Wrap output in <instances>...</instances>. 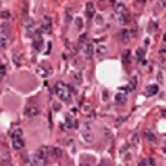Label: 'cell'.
Returning <instances> with one entry per match:
<instances>
[{
	"mask_svg": "<svg viewBox=\"0 0 166 166\" xmlns=\"http://www.w3.org/2000/svg\"><path fill=\"white\" fill-rule=\"evenodd\" d=\"M41 29L43 33H51V30H52V20H51V17H48V15L42 17Z\"/></svg>",
	"mask_w": 166,
	"mask_h": 166,
	"instance_id": "277c9868",
	"label": "cell"
},
{
	"mask_svg": "<svg viewBox=\"0 0 166 166\" xmlns=\"http://www.w3.org/2000/svg\"><path fill=\"white\" fill-rule=\"evenodd\" d=\"M79 166H92V165H88V163H81Z\"/></svg>",
	"mask_w": 166,
	"mask_h": 166,
	"instance_id": "e575fe53",
	"label": "cell"
},
{
	"mask_svg": "<svg viewBox=\"0 0 166 166\" xmlns=\"http://www.w3.org/2000/svg\"><path fill=\"white\" fill-rule=\"evenodd\" d=\"M139 166H147V160H144V162H141V163H139Z\"/></svg>",
	"mask_w": 166,
	"mask_h": 166,
	"instance_id": "d6a6232c",
	"label": "cell"
},
{
	"mask_svg": "<svg viewBox=\"0 0 166 166\" xmlns=\"http://www.w3.org/2000/svg\"><path fill=\"white\" fill-rule=\"evenodd\" d=\"M142 57H144V51H142V50H138V58L141 60Z\"/></svg>",
	"mask_w": 166,
	"mask_h": 166,
	"instance_id": "f1b7e54d",
	"label": "cell"
},
{
	"mask_svg": "<svg viewBox=\"0 0 166 166\" xmlns=\"http://www.w3.org/2000/svg\"><path fill=\"white\" fill-rule=\"evenodd\" d=\"M39 114V108L36 106V105H29V106H25L24 109V117L27 118H33Z\"/></svg>",
	"mask_w": 166,
	"mask_h": 166,
	"instance_id": "5b68a950",
	"label": "cell"
},
{
	"mask_svg": "<svg viewBox=\"0 0 166 166\" xmlns=\"http://www.w3.org/2000/svg\"><path fill=\"white\" fill-rule=\"evenodd\" d=\"M38 75L42 78H47L51 75V67H45V66H39L38 67Z\"/></svg>",
	"mask_w": 166,
	"mask_h": 166,
	"instance_id": "7c38bea8",
	"label": "cell"
},
{
	"mask_svg": "<svg viewBox=\"0 0 166 166\" xmlns=\"http://www.w3.org/2000/svg\"><path fill=\"white\" fill-rule=\"evenodd\" d=\"M81 138L83 141H85L87 144H92L93 142V127L90 123H84L83 127H81Z\"/></svg>",
	"mask_w": 166,
	"mask_h": 166,
	"instance_id": "3957f363",
	"label": "cell"
},
{
	"mask_svg": "<svg viewBox=\"0 0 166 166\" xmlns=\"http://www.w3.org/2000/svg\"><path fill=\"white\" fill-rule=\"evenodd\" d=\"M96 51H97V54L100 56V54H103V52H105V47H99Z\"/></svg>",
	"mask_w": 166,
	"mask_h": 166,
	"instance_id": "d4e9b609",
	"label": "cell"
},
{
	"mask_svg": "<svg viewBox=\"0 0 166 166\" xmlns=\"http://www.w3.org/2000/svg\"><path fill=\"white\" fill-rule=\"evenodd\" d=\"M11 17V14H9L8 11H3V12H2V18H9Z\"/></svg>",
	"mask_w": 166,
	"mask_h": 166,
	"instance_id": "cb8c5ba5",
	"label": "cell"
},
{
	"mask_svg": "<svg viewBox=\"0 0 166 166\" xmlns=\"http://www.w3.org/2000/svg\"><path fill=\"white\" fill-rule=\"evenodd\" d=\"M81 24H83V21L78 18V20H76V27H78V29H81Z\"/></svg>",
	"mask_w": 166,
	"mask_h": 166,
	"instance_id": "4dcf8cb0",
	"label": "cell"
},
{
	"mask_svg": "<svg viewBox=\"0 0 166 166\" xmlns=\"http://www.w3.org/2000/svg\"><path fill=\"white\" fill-rule=\"evenodd\" d=\"M54 94L65 103H69L72 100V92L65 83H57L54 85Z\"/></svg>",
	"mask_w": 166,
	"mask_h": 166,
	"instance_id": "6da1fadb",
	"label": "cell"
},
{
	"mask_svg": "<svg viewBox=\"0 0 166 166\" xmlns=\"http://www.w3.org/2000/svg\"><path fill=\"white\" fill-rule=\"evenodd\" d=\"M90 111H92V106H90V105H87V106H84V112H85V114H88Z\"/></svg>",
	"mask_w": 166,
	"mask_h": 166,
	"instance_id": "484cf974",
	"label": "cell"
},
{
	"mask_svg": "<svg viewBox=\"0 0 166 166\" xmlns=\"http://www.w3.org/2000/svg\"><path fill=\"white\" fill-rule=\"evenodd\" d=\"M94 52H96L94 45H93V43H87V45H85V48H84V56H85L87 58H93Z\"/></svg>",
	"mask_w": 166,
	"mask_h": 166,
	"instance_id": "ba28073f",
	"label": "cell"
},
{
	"mask_svg": "<svg viewBox=\"0 0 166 166\" xmlns=\"http://www.w3.org/2000/svg\"><path fill=\"white\" fill-rule=\"evenodd\" d=\"M136 85H138V78H136V76H132L130 83H129V85L126 87L124 90H126V92H133V90L136 88Z\"/></svg>",
	"mask_w": 166,
	"mask_h": 166,
	"instance_id": "2e32d148",
	"label": "cell"
},
{
	"mask_svg": "<svg viewBox=\"0 0 166 166\" xmlns=\"http://www.w3.org/2000/svg\"><path fill=\"white\" fill-rule=\"evenodd\" d=\"M9 45V39L6 36H3V34H0V48H6Z\"/></svg>",
	"mask_w": 166,
	"mask_h": 166,
	"instance_id": "e0dca14e",
	"label": "cell"
},
{
	"mask_svg": "<svg viewBox=\"0 0 166 166\" xmlns=\"http://www.w3.org/2000/svg\"><path fill=\"white\" fill-rule=\"evenodd\" d=\"M75 126H76V121L70 115H66V118H65V129H74Z\"/></svg>",
	"mask_w": 166,
	"mask_h": 166,
	"instance_id": "9a60e30c",
	"label": "cell"
},
{
	"mask_svg": "<svg viewBox=\"0 0 166 166\" xmlns=\"http://www.w3.org/2000/svg\"><path fill=\"white\" fill-rule=\"evenodd\" d=\"M33 166H47V159L43 157L42 154L36 153L33 156Z\"/></svg>",
	"mask_w": 166,
	"mask_h": 166,
	"instance_id": "8992f818",
	"label": "cell"
},
{
	"mask_svg": "<svg viewBox=\"0 0 166 166\" xmlns=\"http://www.w3.org/2000/svg\"><path fill=\"white\" fill-rule=\"evenodd\" d=\"M163 43H166V33L163 34Z\"/></svg>",
	"mask_w": 166,
	"mask_h": 166,
	"instance_id": "836d02e7",
	"label": "cell"
},
{
	"mask_svg": "<svg viewBox=\"0 0 166 166\" xmlns=\"http://www.w3.org/2000/svg\"><path fill=\"white\" fill-rule=\"evenodd\" d=\"M163 151H165V153H166V148H165V150H163Z\"/></svg>",
	"mask_w": 166,
	"mask_h": 166,
	"instance_id": "8d00e7d4",
	"label": "cell"
},
{
	"mask_svg": "<svg viewBox=\"0 0 166 166\" xmlns=\"http://www.w3.org/2000/svg\"><path fill=\"white\" fill-rule=\"evenodd\" d=\"M85 12H87V17L88 18H93L96 15V9H94V5H93L92 2L90 3H87V6H85Z\"/></svg>",
	"mask_w": 166,
	"mask_h": 166,
	"instance_id": "5bb4252c",
	"label": "cell"
},
{
	"mask_svg": "<svg viewBox=\"0 0 166 166\" xmlns=\"http://www.w3.org/2000/svg\"><path fill=\"white\" fill-rule=\"evenodd\" d=\"M144 2H145V0H138V3H144Z\"/></svg>",
	"mask_w": 166,
	"mask_h": 166,
	"instance_id": "d590c367",
	"label": "cell"
},
{
	"mask_svg": "<svg viewBox=\"0 0 166 166\" xmlns=\"http://www.w3.org/2000/svg\"><path fill=\"white\" fill-rule=\"evenodd\" d=\"M11 141H12V147L15 150H23L24 148V139H23V130L21 129H15L11 133Z\"/></svg>",
	"mask_w": 166,
	"mask_h": 166,
	"instance_id": "7a4b0ae2",
	"label": "cell"
},
{
	"mask_svg": "<svg viewBox=\"0 0 166 166\" xmlns=\"http://www.w3.org/2000/svg\"><path fill=\"white\" fill-rule=\"evenodd\" d=\"M157 93H159L157 84H151V85H148V87L145 88V96H147V97H151V96H154V94H157Z\"/></svg>",
	"mask_w": 166,
	"mask_h": 166,
	"instance_id": "9c48e42d",
	"label": "cell"
},
{
	"mask_svg": "<svg viewBox=\"0 0 166 166\" xmlns=\"http://www.w3.org/2000/svg\"><path fill=\"white\" fill-rule=\"evenodd\" d=\"M147 166H154V162L151 159H147Z\"/></svg>",
	"mask_w": 166,
	"mask_h": 166,
	"instance_id": "f546056e",
	"label": "cell"
},
{
	"mask_svg": "<svg viewBox=\"0 0 166 166\" xmlns=\"http://www.w3.org/2000/svg\"><path fill=\"white\" fill-rule=\"evenodd\" d=\"M132 142H133V145H138V135H133Z\"/></svg>",
	"mask_w": 166,
	"mask_h": 166,
	"instance_id": "4316f807",
	"label": "cell"
},
{
	"mask_svg": "<svg viewBox=\"0 0 166 166\" xmlns=\"http://www.w3.org/2000/svg\"><path fill=\"white\" fill-rule=\"evenodd\" d=\"M111 2H115V0H111Z\"/></svg>",
	"mask_w": 166,
	"mask_h": 166,
	"instance_id": "74e56055",
	"label": "cell"
},
{
	"mask_svg": "<svg viewBox=\"0 0 166 166\" xmlns=\"http://www.w3.org/2000/svg\"><path fill=\"white\" fill-rule=\"evenodd\" d=\"M61 154H63V151L58 147H52V157H60Z\"/></svg>",
	"mask_w": 166,
	"mask_h": 166,
	"instance_id": "ffe728a7",
	"label": "cell"
},
{
	"mask_svg": "<svg viewBox=\"0 0 166 166\" xmlns=\"http://www.w3.org/2000/svg\"><path fill=\"white\" fill-rule=\"evenodd\" d=\"M24 29H25V32H27V33H32V32H34V21L32 20V18H25Z\"/></svg>",
	"mask_w": 166,
	"mask_h": 166,
	"instance_id": "8fae6325",
	"label": "cell"
},
{
	"mask_svg": "<svg viewBox=\"0 0 166 166\" xmlns=\"http://www.w3.org/2000/svg\"><path fill=\"white\" fill-rule=\"evenodd\" d=\"M5 75H6V66L0 61V78H3Z\"/></svg>",
	"mask_w": 166,
	"mask_h": 166,
	"instance_id": "603a6c76",
	"label": "cell"
},
{
	"mask_svg": "<svg viewBox=\"0 0 166 166\" xmlns=\"http://www.w3.org/2000/svg\"><path fill=\"white\" fill-rule=\"evenodd\" d=\"M160 52H162V54H165V52H166V43H165V47H163V48L160 50Z\"/></svg>",
	"mask_w": 166,
	"mask_h": 166,
	"instance_id": "1f68e13d",
	"label": "cell"
},
{
	"mask_svg": "<svg viewBox=\"0 0 166 166\" xmlns=\"http://www.w3.org/2000/svg\"><path fill=\"white\" fill-rule=\"evenodd\" d=\"M15 65H17V66H20V65H21V60H20V56H15Z\"/></svg>",
	"mask_w": 166,
	"mask_h": 166,
	"instance_id": "83f0119b",
	"label": "cell"
},
{
	"mask_svg": "<svg viewBox=\"0 0 166 166\" xmlns=\"http://www.w3.org/2000/svg\"><path fill=\"white\" fill-rule=\"evenodd\" d=\"M42 47H43V41H42L41 34L36 33V36H34V39H33V48L36 51H41Z\"/></svg>",
	"mask_w": 166,
	"mask_h": 166,
	"instance_id": "30bf717a",
	"label": "cell"
},
{
	"mask_svg": "<svg viewBox=\"0 0 166 166\" xmlns=\"http://www.w3.org/2000/svg\"><path fill=\"white\" fill-rule=\"evenodd\" d=\"M144 135H145V138H147V139H148L150 142H156V136H154L153 133L150 132V130H147V132L144 133Z\"/></svg>",
	"mask_w": 166,
	"mask_h": 166,
	"instance_id": "44dd1931",
	"label": "cell"
},
{
	"mask_svg": "<svg viewBox=\"0 0 166 166\" xmlns=\"http://www.w3.org/2000/svg\"><path fill=\"white\" fill-rule=\"evenodd\" d=\"M114 12H115V15H124L126 14V6L123 3H115V6H114Z\"/></svg>",
	"mask_w": 166,
	"mask_h": 166,
	"instance_id": "4fadbf2b",
	"label": "cell"
},
{
	"mask_svg": "<svg viewBox=\"0 0 166 166\" xmlns=\"http://www.w3.org/2000/svg\"><path fill=\"white\" fill-rule=\"evenodd\" d=\"M130 38H132V33L129 32V30H126V29H123V30H120V33H118V39L121 42H124V43H127V42L130 41Z\"/></svg>",
	"mask_w": 166,
	"mask_h": 166,
	"instance_id": "52a82bcc",
	"label": "cell"
},
{
	"mask_svg": "<svg viewBox=\"0 0 166 166\" xmlns=\"http://www.w3.org/2000/svg\"><path fill=\"white\" fill-rule=\"evenodd\" d=\"M130 57H132L130 51H124V54H123V61H124V63H129V61H130Z\"/></svg>",
	"mask_w": 166,
	"mask_h": 166,
	"instance_id": "7402d4cb",
	"label": "cell"
},
{
	"mask_svg": "<svg viewBox=\"0 0 166 166\" xmlns=\"http://www.w3.org/2000/svg\"><path fill=\"white\" fill-rule=\"evenodd\" d=\"M72 78H74L75 84H81L83 83V76H81L79 72H72Z\"/></svg>",
	"mask_w": 166,
	"mask_h": 166,
	"instance_id": "ac0fdd59",
	"label": "cell"
},
{
	"mask_svg": "<svg viewBox=\"0 0 166 166\" xmlns=\"http://www.w3.org/2000/svg\"><path fill=\"white\" fill-rule=\"evenodd\" d=\"M115 102H117V103H124V102H126V94H124V93H117Z\"/></svg>",
	"mask_w": 166,
	"mask_h": 166,
	"instance_id": "d6986e66",
	"label": "cell"
}]
</instances>
